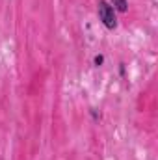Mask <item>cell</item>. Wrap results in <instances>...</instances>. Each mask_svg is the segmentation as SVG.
Here are the masks:
<instances>
[{
  "mask_svg": "<svg viewBox=\"0 0 158 160\" xmlns=\"http://www.w3.org/2000/svg\"><path fill=\"white\" fill-rule=\"evenodd\" d=\"M110 6H112L116 11H121V13H125V11L128 9V2H126V0H110Z\"/></svg>",
  "mask_w": 158,
  "mask_h": 160,
  "instance_id": "2",
  "label": "cell"
},
{
  "mask_svg": "<svg viewBox=\"0 0 158 160\" xmlns=\"http://www.w3.org/2000/svg\"><path fill=\"white\" fill-rule=\"evenodd\" d=\"M97 15H99V21L104 24V28H108V30H116L117 28L116 9L110 6V2L99 0V4H97Z\"/></svg>",
  "mask_w": 158,
  "mask_h": 160,
  "instance_id": "1",
  "label": "cell"
},
{
  "mask_svg": "<svg viewBox=\"0 0 158 160\" xmlns=\"http://www.w3.org/2000/svg\"><path fill=\"white\" fill-rule=\"evenodd\" d=\"M89 114H91V118H93L95 121H97V119H101V114H99V112H97L95 108H91V110H89Z\"/></svg>",
  "mask_w": 158,
  "mask_h": 160,
  "instance_id": "4",
  "label": "cell"
},
{
  "mask_svg": "<svg viewBox=\"0 0 158 160\" xmlns=\"http://www.w3.org/2000/svg\"><path fill=\"white\" fill-rule=\"evenodd\" d=\"M93 63H95V67H101V65L104 63V56H101V54L95 56V58H93Z\"/></svg>",
  "mask_w": 158,
  "mask_h": 160,
  "instance_id": "3",
  "label": "cell"
}]
</instances>
